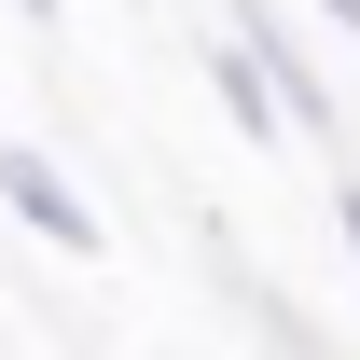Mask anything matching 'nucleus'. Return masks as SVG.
Listing matches in <instances>:
<instances>
[{
    "mask_svg": "<svg viewBox=\"0 0 360 360\" xmlns=\"http://www.w3.org/2000/svg\"><path fill=\"white\" fill-rule=\"evenodd\" d=\"M0 208H14L28 236H56V250H97V236H111V222L84 208V180L56 167V153H28V139H0Z\"/></svg>",
    "mask_w": 360,
    "mask_h": 360,
    "instance_id": "obj_1",
    "label": "nucleus"
},
{
    "mask_svg": "<svg viewBox=\"0 0 360 360\" xmlns=\"http://www.w3.org/2000/svg\"><path fill=\"white\" fill-rule=\"evenodd\" d=\"M208 97L236 111V139H291V97H277V70H264L250 42H236V28L208 42Z\"/></svg>",
    "mask_w": 360,
    "mask_h": 360,
    "instance_id": "obj_2",
    "label": "nucleus"
},
{
    "mask_svg": "<svg viewBox=\"0 0 360 360\" xmlns=\"http://www.w3.org/2000/svg\"><path fill=\"white\" fill-rule=\"evenodd\" d=\"M333 222H347V264H360V180H347V194H333Z\"/></svg>",
    "mask_w": 360,
    "mask_h": 360,
    "instance_id": "obj_3",
    "label": "nucleus"
},
{
    "mask_svg": "<svg viewBox=\"0 0 360 360\" xmlns=\"http://www.w3.org/2000/svg\"><path fill=\"white\" fill-rule=\"evenodd\" d=\"M319 14H333V28H347V42H360V0H319Z\"/></svg>",
    "mask_w": 360,
    "mask_h": 360,
    "instance_id": "obj_4",
    "label": "nucleus"
},
{
    "mask_svg": "<svg viewBox=\"0 0 360 360\" xmlns=\"http://www.w3.org/2000/svg\"><path fill=\"white\" fill-rule=\"evenodd\" d=\"M14 14H56V0H14Z\"/></svg>",
    "mask_w": 360,
    "mask_h": 360,
    "instance_id": "obj_5",
    "label": "nucleus"
}]
</instances>
